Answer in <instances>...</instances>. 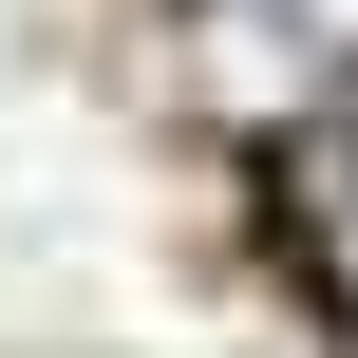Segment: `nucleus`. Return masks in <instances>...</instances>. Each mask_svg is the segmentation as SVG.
<instances>
[{
	"mask_svg": "<svg viewBox=\"0 0 358 358\" xmlns=\"http://www.w3.org/2000/svg\"><path fill=\"white\" fill-rule=\"evenodd\" d=\"M321 227H340V264H358V132H340V189H321Z\"/></svg>",
	"mask_w": 358,
	"mask_h": 358,
	"instance_id": "f257e3e1",
	"label": "nucleus"
}]
</instances>
